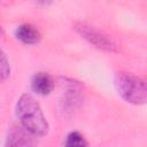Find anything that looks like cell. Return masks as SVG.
Wrapping results in <instances>:
<instances>
[{
	"mask_svg": "<svg viewBox=\"0 0 147 147\" xmlns=\"http://www.w3.org/2000/svg\"><path fill=\"white\" fill-rule=\"evenodd\" d=\"M1 36H3V30H2V28L0 26V37H1Z\"/></svg>",
	"mask_w": 147,
	"mask_h": 147,
	"instance_id": "cell-9",
	"label": "cell"
},
{
	"mask_svg": "<svg viewBox=\"0 0 147 147\" xmlns=\"http://www.w3.org/2000/svg\"><path fill=\"white\" fill-rule=\"evenodd\" d=\"M64 147H87V141L82 133L72 131L67 136Z\"/></svg>",
	"mask_w": 147,
	"mask_h": 147,
	"instance_id": "cell-7",
	"label": "cell"
},
{
	"mask_svg": "<svg viewBox=\"0 0 147 147\" xmlns=\"http://www.w3.org/2000/svg\"><path fill=\"white\" fill-rule=\"evenodd\" d=\"M15 37L17 40L22 41L25 45H34L40 41L41 33L34 25L24 23L15 29Z\"/></svg>",
	"mask_w": 147,
	"mask_h": 147,
	"instance_id": "cell-6",
	"label": "cell"
},
{
	"mask_svg": "<svg viewBox=\"0 0 147 147\" xmlns=\"http://www.w3.org/2000/svg\"><path fill=\"white\" fill-rule=\"evenodd\" d=\"M114 86L117 94L127 103L140 106L146 103V80L132 72L119 71L115 75Z\"/></svg>",
	"mask_w": 147,
	"mask_h": 147,
	"instance_id": "cell-2",
	"label": "cell"
},
{
	"mask_svg": "<svg viewBox=\"0 0 147 147\" xmlns=\"http://www.w3.org/2000/svg\"><path fill=\"white\" fill-rule=\"evenodd\" d=\"M15 114L20 125L36 137H44L48 133L49 125L38 101L30 94H22L15 106Z\"/></svg>",
	"mask_w": 147,
	"mask_h": 147,
	"instance_id": "cell-1",
	"label": "cell"
},
{
	"mask_svg": "<svg viewBox=\"0 0 147 147\" xmlns=\"http://www.w3.org/2000/svg\"><path fill=\"white\" fill-rule=\"evenodd\" d=\"M10 75V65L6 53L0 47V83L5 82Z\"/></svg>",
	"mask_w": 147,
	"mask_h": 147,
	"instance_id": "cell-8",
	"label": "cell"
},
{
	"mask_svg": "<svg viewBox=\"0 0 147 147\" xmlns=\"http://www.w3.org/2000/svg\"><path fill=\"white\" fill-rule=\"evenodd\" d=\"M74 29L82 38H84L87 42H90L99 49L107 52L118 51V45L109 36H107L93 25H90L84 22H76L74 24Z\"/></svg>",
	"mask_w": 147,
	"mask_h": 147,
	"instance_id": "cell-3",
	"label": "cell"
},
{
	"mask_svg": "<svg viewBox=\"0 0 147 147\" xmlns=\"http://www.w3.org/2000/svg\"><path fill=\"white\" fill-rule=\"evenodd\" d=\"M55 82L53 77L44 71L36 72L31 78V88L39 95H48L53 92Z\"/></svg>",
	"mask_w": 147,
	"mask_h": 147,
	"instance_id": "cell-5",
	"label": "cell"
},
{
	"mask_svg": "<svg viewBox=\"0 0 147 147\" xmlns=\"http://www.w3.org/2000/svg\"><path fill=\"white\" fill-rule=\"evenodd\" d=\"M37 137L22 125H13L6 137L3 147H36Z\"/></svg>",
	"mask_w": 147,
	"mask_h": 147,
	"instance_id": "cell-4",
	"label": "cell"
}]
</instances>
